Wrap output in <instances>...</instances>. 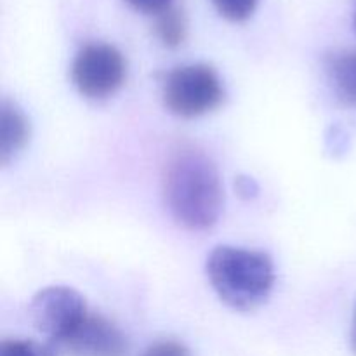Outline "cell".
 Segmentation results:
<instances>
[{
  "mask_svg": "<svg viewBox=\"0 0 356 356\" xmlns=\"http://www.w3.org/2000/svg\"><path fill=\"white\" fill-rule=\"evenodd\" d=\"M163 195L172 218L195 232L216 225L225 202L216 163L204 152L186 145L174 149L167 160Z\"/></svg>",
  "mask_w": 356,
  "mask_h": 356,
  "instance_id": "obj_1",
  "label": "cell"
},
{
  "mask_svg": "<svg viewBox=\"0 0 356 356\" xmlns=\"http://www.w3.org/2000/svg\"><path fill=\"white\" fill-rule=\"evenodd\" d=\"M207 275L219 298L240 312L266 301L275 282L273 263L268 254L228 245L212 250Z\"/></svg>",
  "mask_w": 356,
  "mask_h": 356,
  "instance_id": "obj_2",
  "label": "cell"
},
{
  "mask_svg": "<svg viewBox=\"0 0 356 356\" xmlns=\"http://www.w3.org/2000/svg\"><path fill=\"white\" fill-rule=\"evenodd\" d=\"M162 94L167 110L183 118L209 113L225 99L221 76L205 63L179 66L167 73Z\"/></svg>",
  "mask_w": 356,
  "mask_h": 356,
  "instance_id": "obj_3",
  "label": "cell"
},
{
  "mask_svg": "<svg viewBox=\"0 0 356 356\" xmlns=\"http://www.w3.org/2000/svg\"><path fill=\"white\" fill-rule=\"evenodd\" d=\"M28 312L35 329L44 334L47 339L45 344L56 355L58 346H61L89 315L82 296L70 287L44 289L31 299Z\"/></svg>",
  "mask_w": 356,
  "mask_h": 356,
  "instance_id": "obj_4",
  "label": "cell"
},
{
  "mask_svg": "<svg viewBox=\"0 0 356 356\" xmlns=\"http://www.w3.org/2000/svg\"><path fill=\"white\" fill-rule=\"evenodd\" d=\"M127 63L115 45L92 42L83 45L72 65V80L89 99L110 97L124 86Z\"/></svg>",
  "mask_w": 356,
  "mask_h": 356,
  "instance_id": "obj_5",
  "label": "cell"
},
{
  "mask_svg": "<svg viewBox=\"0 0 356 356\" xmlns=\"http://www.w3.org/2000/svg\"><path fill=\"white\" fill-rule=\"evenodd\" d=\"M56 351L59 356H127L129 343L113 322L89 313L79 329Z\"/></svg>",
  "mask_w": 356,
  "mask_h": 356,
  "instance_id": "obj_6",
  "label": "cell"
},
{
  "mask_svg": "<svg viewBox=\"0 0 356 356\" xmlns=\"http://www.w3.org/2000/svg\"><path fill=\"white\" fill-rule=\"evenodd\" d=\"M30 138V122L16 103L3 99L0 104V163L6 165L24 148Z\"/></svg>",
  "mask_w": 356,
  "mask_h": 356,
  "instance_id": "obj_7",
  "label": "cell"
},
{
  "mask_svg": "<svg viewBox=\"0 0 356 356\" xmlns=\"http://www.w3.org/2000/svg\"><path fill=\"white\" fill-rule=\"evenodd\" d=\"M329 73L337 96L344 103L356 106V51L330 56Z\"/></svg>",
  "mask_w": 356,
  "mask_h": 356,
  "instance_id": "obj_8",
  "label": "cell"
},
{
  "mask_svg": "<svg viewBox=\"0 0 356 356\" xmlns=\"http://www.w3.org/2000/svg\"><path fill=\"white\" fill-rule=\"evenodd\" d=\"M186 17H184L183 10H179L177 7H169L156 16L155 33L165 47L174 49L183 44L186 38Z\"/></svg>",
  "mask_w": 356,
  "mask_h": 356,
  "instance_id": "obj_9",
  "label": "cell"
},
{
  "mask_svg": "<svg viewBox=\"0 0 356 356\" xmlns=\"http://www.w3.org/2000/svg\"><path fill=\"white\" fill-rule=\"evenodd\" d=\"M0 356H56L47 344L26 339H7L0 343Z\"/></svg>",
  "mask_w": 356,
  "mask_h": 356,
  "instance_id": "obj_10",
  "label": "cell"
},
{
  "mask_svg": "<svg viewBox=\"0 0 356 356\" xmlns=\"http://www.w3.org/2000/svg\"><path fill=\"white\" fill-rule=\"evenodd\" d=\"M214 7L222 17L229 21H245L252 16L257 0H212Z\"/></svg>",
  "mask_w": 356,
  "mask_h": 356,
  "instance_id": "obj_11",
  "label": "cell"
},
{
  "mask_svg": "<svg viewBox=\"0 0 356 356\" xmlns=\"http://www.w3.org/2000/svg\"><path fill=\"white\" fill-rule=\"evenodd\" d=\"M141 356H191L190 350L183 343L172 339H163L152 344Z\"/></svg>",
  "mask_w": 356,
  "mask_h": 356,
  "instance_id": "obj_12",
  "label": "cell"
},
{
  "mask_svg": "<svg viewBox=\"0 0 356 356\" xmlns=\"http://www.w3.org/2000/svg\"><path fill=\"white\" fill-rule=\"evenodd\" d=\"M125 2L131 3L134 9L141 10V13L156 14V16L172 7V0H125Z\"/></svg>",
  "mask_w": 356,
  "mask_h": 356,
  "instance_id": "obj_13",
  "label": "cell"
},
{
  "mask_svg": "<svg viewBox=\"0 0 356 356\" xmlns=\"http://www.w3.org/2000/svg\"><path fill=\"white\" fill-rule=\"evenodd\" d=\"M235 186H236V191L245 198L256 197V195L259 193V186H257L256 181H254L252 177H238Z\"/></svg>",
  "mask_w": 356,
  "mask_h": 356,
  "instance_id": "obj_14",
  "label": "cell"
},
{
  "mask_svg": "<svg viewBox=\"0 0 356 356\" xmlns=\"http://www.w3.org/2000/svg\"><path fill=\"white\" fill-rule=\"evenodd\" d=\"M351 348H353L355 355H356V315H355V327H353V334H351Z\"/></svg>",
  "mask_w": 356,
  "mask_h": 356,
  "instance_id": "obj_15",
  "label": "cell"
},
{
  "mask_svg": "<svg viewBox=\"0 0 356 356\" xmlns=\"http://www.w3.org/2000/svg\"><path fill=\"white\" fill-rule=\"evenodd\" d=\"M355 28H356V2H355Z\"/></svg>",
  "mask_w": 356,
  "mask_h": 356,
  "instance_id": "obj_16",
  "label": "cell"
}]
</instances>
